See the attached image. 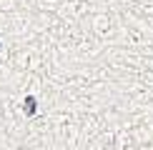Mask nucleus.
<instances>
[{"label":"nucleus","instance_id":"nucleus-2","mask_svg":"<svg viewBox=\"0 0 153 150\" xmlns=\"http://www.w3.org/2000/svg\"><path fill=\"white\" fill-rule=\"evenodd\" d=\"M0 50H3V45H0Z\"/></svg>","mask_w":153,"mask_h":150},{"label":"nucleus","instance_id":"nucleus-1","mask_svg":"<svg viewBox=\"0 0 153 150\" xmlns=\"http://www.w3.org/2000/svg\"><path fill=\"white\" fill-rule=\"evenodd\" d=\"M23 112H25V115H35V98H33V95L25 98V103H23Z\"/></svg>","mask_w":153,"mask_h":150}]
</instances>
